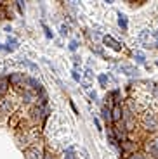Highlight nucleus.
I'll return each instance as SVG.
<instances>
[{
    "mask_svg": "<svg viewBox=\"0 0 158 159\" xmlns=\"http://www.w3.org/2000/svg\"><path fill=\"white\" fill-rule=\"evenodd\" d=\"M122 147H123V151H132V149H134V143H131L129 140H123Z\"/></svg>",
    "mask_w": 158,
    "mask_h": 159,
    "instance_id": "0eeeda50",
    "label": "nucleus"
},
{
    "mask_svg": "<svg viewBox=\"0 0 158 159\" xmlns=\"http://www.w3.org/2000/svg\"><path fill=\"white\" fill-rule=\"evenodd\" d=\"M104 43L110 45V47H111V48H115V50H120V43H118V42H115V40L111 38V36H104Z\"/></svg>",
    "mask_w": 158,
    "mask_h": 159,
    "instance_id": "39448f33",
    "label": "nucleus"
},
{
    "mask_svg": "<svg viewBox=\"0 0 158 159\" xmlns=\"http://www.w3.org/2000/svg\"><path fill=\"white\" fill-rule=\"evenodd\" d=\"M11 109H12L11 100H7V99L0 100V112H2V114H9V112H11Z\"/></svg>",
    "mask_w": 158,
    "mask_h": 159,
    "instance_id": "7ed1b4c3",
    "label": "nucleus"
},
{
    "mask_svg": "<svg viewBox=\"0 0 158 159\" xmlns=\"http://www.w3.org/2000/svg\"><path fill=\"white\" fill-rule=\"evenodd\" d=\"M118 23H120V26H122L123 30H127V19H125V16H122V14H120V19H118Z\"/></svg>",
    "mask_w": 158,
    "mask_h": 159,
    "instance_id": "9b49d317",
    "label": "nucleus"
},
{
    "mask_svg": "<svg viewBox=\"0 0 158 159\" xmlns=\"http://www.w3.org/2000/svg\"><path fill=\"white\" fill-rule=\"evenodd\" d=\"M77 47H78V43H77V42H71V43H70V48H71V50H77Z\"/></svg>",
    "mask_w": 158,
    "mask_h": 159,
    "instance_id": "4468645a",
    "label": "nucleus"
},
{
    "mask_svg": "<svg viewBox=\"0 0 158 159\" xmlns=\"http://www.w3.org/2000/svg\"><path fill=\"white\" fill-rule=\"evenodd\" d=\"M45 159H51V157H49V156H47V157H45Z\"/></svg>",
    "mask_w": 158,
    "mask_h": 159,
    "instance_id": "f3484780",
    "label": "nucleus"
},
{
    "mask_svg": "<svg viewBox=\"0 0 158 159\" xmlns=\"http://www.w3.org/2000/svg\"><path fill=\"white\" fill-rule=\"evenodd\" d=\"M21 80H23V76H21V75H12V76H11V83L17 85V83L21 81Z\"/></svg>",
    "mask_w": 158,
    "mask_h": 159,
    "instance_id": "1a4fd4ad",
    "label": "nucleus"
},
{
    "mask_svg": "<svg viewBox=\"0 0 158 159\" xmlns=\"http://www.w3.org/2000/svg\"><path fill=\"white\" fill-rule=\"evenodd\" d=\"M120 118H122V109H120V106H116V107L113 109V116H111V119H113L115 123H118Z\"/></svg>",
    "mask_w": 158,
    "mask_h": 159,
    "instance_id": "423d86ee",
    "label": "nucleus"
},
{
    "mask_svg": "<svg viewBox=\"0 0 158 159\" xmlns=\"http://www.w3.org/2000/svg\"><path fill=\"white\" fill-rule=\"evenodd\" d=\"M66 159H75V156H73V151H71V149L66 152Z\"/></svg>",
    "mask_w": 158,
    "mask_h": 159,
    "instance_id": "ddd939ff",
    "label": "nucleus"
},
{
    "mask_svg": "<svg viewBox=\"0 0 158 159\" xmlns=\"http://www.w3.org/2000/svg\"><path fill=\"white\" fill-rule=\"evenodd\" d=\"M24 156H26V159H42V157H44V156H42V151H40L38 147L28 149V151L24 152Z\"/></svg>",
    "mask_w": 158,
    "mask_h": 159,
    "instance_id": "f03ea898",
    "label": "nucleus"
},
{
    "mask_svg": "<svg viewBox=\"0 0 158 159\" xmlns=\"http://www.w3.org/2000/svg\"><path fill=\"white\" fill-rule=\"evenodd\" d=\"M146 149H148V151H150L153 156H156V157H158V137H156L155 140H151V142H148Z\"/></svg>",
    "mask_w": 158,
    "mask_h": 159,
    "instance_id": "20e7f679",
    "label": "nucleus"
},
{
    "mask_svg": "<svg viewBox=\"0 0 158 159\" xmlns=\"http://www.w3.org/2000/svg\"><path fill=\"white\" fill-rule=\"evenodd\" d=\"M142 125L148 130H158V119L153 112H144L142 114Z\"/></svg>",
    "mask_w": 158,
    "mask_h": 159,
    "instance_id": "f257e3e1",
    "label": "nucleus"
},
{
    "mask_svg": "<svg viewBox=\"0 0 158 159\" xmlns=\"http://www.w3.org/2000/svg\"><path fill=\"white\" fill-rule=\"evenodd\" d=\"M137 62H144V57H142V56H137Z\"/></svg>",
    "mask_w": 158,
    "mask_h": 159,
    "instance_id": "dca6fc26",
    "label": "nucleus"
},
{
    "mask_svg": "<svg viewBox=\"0 0 158 159\" xmlns=\"http://www.w3.org/2000/svg\"><path fill=\"white\" fill-rule=\"evenodd\" d=\"M122 69H123V71H125V75H136V73H137V71H136L134 68H131V66H125V64H123V66H122Z\"/></svg>",
    "mask_w": 158,
    "mask_h": 159,
    "instance_id": "6e6552de",
    "label": "nucleus"
},
{
    "mask_svg": "<svg viewBox=\"0 0 158 159\" xmlns=\"http://www.w3.org/2000/svg\"><path fill=\"white\" fill-rule=\"evenodd\" d=\"M103 118L106 119V121H111V114H110V111H106V109H103Z\"/></svg>",
    "mask_w": 158,
    "mask_h": 159,
    "instance_id": "f8f14e48",
    "label": "nucleus"
},
{
    "mask_svg": "<svg viewBox=\"0 0 158 159\" xmlns=\"http://www.w3.org/2000/svg\"><path fill=\"white\" fill-rule=\"evenodd\" d=\"M5 88H7V80H0V95L5 92Z\"/></svg>",
    "mask_w": 158,
    "mask_h": 159,
    "instance_id": "9d476101",
    "label": "nucleus"
},
{
    "mask_svg": "<svg viewBox=\"0 0 158 159\" xmlns=\"http://www.w3.org/2000/svg\"><path fill=\"white\" fill-rule=\"evenodd\" d=\"M99 81L104 85V83H106V76H104V75H103V76H99Z\"/></svg>",
    "mask_w": 158,
    "mask_h": 159,
    "instance_id": "2eb2a0df",
    "label": "nucleus"
}]
</instances>
